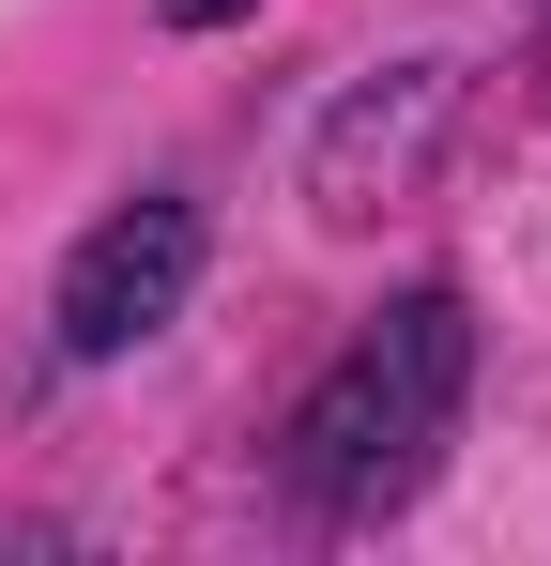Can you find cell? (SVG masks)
<instances>
[{"label": "cell", "mask_w": 551, "mask_h": 566, "mask_svg": "<svg viewBox=\"0 0 551 566\" xmlns=\"http://www.w3.org/2000/svg\"><path fill=\"white\" fill-rule=\"evenodd\" d=\"M169 31H230V15H261V0H154Z\"/></svg>", "instance_id": "277c9868"}, {"label": "cell", "mask_w": 551, "mask_h": 566, "mask_svg": "<svg viewBox=\"0 0 551 566\" xmlns=\"http://www.w3.org/2000/svg\"><path fill=\"white\" fill-rule=\"evenodd\" d=\"M199 199L154 185V199H123V214H92L77 230V261H62V291H46V322H62V368H107V353H138V337H169L184 322V291H199Z\"/></svg>", "instance_id": "7a4b0ae2"}, {"label": "cell", "mask_w": 551, "mask_h": 566, "mask_svg": "<svg viewBox=\"0 0 551 566\" xmlns=\"http://www.w3.org/2000/svg\"><path fill=\"white\" fill-rule=\"evenodd\" d=\"M445 107H459V77L445 62H398V77H367L337 123H322V154H306V199L337 214V230H367L383 199L429 169V138H445Z\"/></svg>", "instance_id": "3957f363"}, {"label": "cell", "mask_w": 551, "mask_h": 566, "mask_svg": "<svg viewBox=\"0 0 551 566\" xmlns=\"http://www.w3.org/2000/svg\"><path fill=\"white\" fill-rule=\"evenodd\" d=\"M459 398H475V306H459L445 276L383 291L353 337H337V368L291 398V444H276L291 505H306L322 536H353V521H398V505L445 474Z\"/></svg>", "instance_id": "6da1fadb"}]
</instances>
